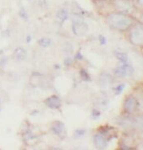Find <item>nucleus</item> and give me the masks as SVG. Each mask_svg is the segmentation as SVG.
I'll use <instances>...</instances> for the list:
<instances>
[{
  "instance_id": "nucleus-13",
  "label": "nucleus",
  "mask_w": 143,
  "mask_h": 150,
  "mask_svg": "<svg viewBox=\"0 0 143 150\" xmlns=\"http://www.w3.org/2000/svg\"><path fill=\"white\" fill-rule=\"evenodd\" d=\"M92 1H96V0H92Z\"/></svg>"
},
{
  "instance_id": "nucleus-3",
  "label": "nucleus",
  "mask_w": 143,
  "mask_h": 150,
  "mask_svg": "<svg viewBox=\"0 0 143 150\" xmlns=\"http://www.w3.org/2000/svg\"><path fill=\"white\" fill-rule=\"evenodd\" d=\"M113 11L122 12L128 15H132L136 9V5L133 3V0H110Z\"/></svg>"
},
{
  "instance_id": "nucleus-2",
  "label": "nucleus",
  "mask_w": 143,
  "mask_h": 150,
  "mask_svg": "<svg viewBox=\"0 0 143 150\" xmlns=\"http://www.w3.org/2000/svg\"><path fill=\"white\" fill-rule=\"evenodd\" d=\"M129 42L136 47L143 48V23L137 21L127 31Z\"/></svg>"
},
{
  "instance_id": "nucleus-7",
  "label": "nucleus",
  "mask_w": 143,
  "mask_h": 150,
  "mask_svg": "<svg viewBox=\"0 0 143 150\" xmlns=\"http://www.w3.org/2000/svg\"><path fill=\"white\" fill-rule=\"evenodd\" d=\"M132 128L138 132H143V113L137 114L132 119Z\"/></svg>"
},
{
  "instance_id": "nucleus-6",
  "label": "nucleus",
  "mask_w": 143,
  "mask_h": 150,
  "mask_svg": "<svg viewBox=\"0 0 143 150\" xmlns=\"http://www.w3.org/2000/svg\"><path fill=\"white\" fill-rule=\"evenodd\" d=\"M107 138L102 133H97L94 136V144L97 149H104L107 145Z\"/></svg>"
},
{
  "instance_id": "nucleus-12",
  "label": "nucleus",
  "mask_w": 143,
  "mask_h": 150,
  "mask_svg": "<svg viewBox=\"0 0 143 150\" xmlns=\"http://www.w3.org/2000/svg\"><path fill=\"white\" fill-rule=\"evenodd\" d=\"M141 148H142V149H143V142L141 143Z\"/></svg>"
},
{
  "instance_id": "nucleus-1",
  "label": "nucleus",
  "mask_w": 143,
  "mask_h": 150,
  "mask_svg": "<svg viewBox=\"0 0 143 150\" xmlns=\"http://www.w3.org/2000/svg\"><path fill=\"white\" fill-rule=\"evenodd\" d=\"M104 21L110 29L117 32H126L137 20L132 15L111 11L104 15Z\"/></svg>"
},
{
  "instance_id": "nucleus-10",
  "label": "nucleus",
  "mask_w": 143,
  "mask_h": 150,
  "mask_svg": "<svg viewBox=\"0 0 143 150\" xmlns=\"http://www.w3.org/2000/svg\"><path fill=\"white\" fill-rule=\"evenodd\" d=\"M135 5H136V6H137V7H139V8L142 9L143 10V0H136Z\"/></svg>"
},
{
  "instance_id": "nucleus-5",
  "label": "nucleus",
  "mask_w": 143,
  "mask_h": 150,
  "mask_svg": "<svg viewBox=\"0 0 143 150\" xmlns=\"http://www.w3.org/2000/svg\"><path fill=\"white\" fill-rule=\"evenodd\" d=\"M134 73V69L133 67L126 62H123L122 65L118 66L114 70V74L115 76L118 78H126L129 77Z\"/></svg>"
},
{
  "instance_id": "nucleus-11",
  "label": "nucleus",
  "mask_w": 143,
  "mask_h": 150,
  "mask_svg": "<svg viewBox=\"0 0 143 150\" xmlns=\"http://www.w3.org/2000/svg\"><path fill=\"white\" fill-rule=\"evenodd\" d=\"M138 22H140V23H143V11H142V14H141V15H140V18H139V19H138Z\"/></svg>"
},
{
  "instance_id": "nucleus-9",
  "label": "nucleus",
  "mask_w": 143,
  "mask_h": 150,
  "mask_svg": "<svg viewBox=\"0 0 143 150\" xmlns=\"http://www.w3.org/2000/svg\"><path fill=\"white\" fill-rule=\"evenodd\" d=\"M13 57L15 60L17 61H23L24 59H26V50L21 47H18L17 49L14 50V55Z\"/></svg>"
},
{
  "instance_id": "nucleus-8",
  "label": "nucleus",
  "mask_w": 143,
  "mask_h": 150,
  "mask_svg": "<svg viewBox=\"0 0 143 150\" xmlns=\"http://www.w3.org/2000/svg\"><path fill=\"white\" fill-rule=\"evenodd\" d=\"M45 104L48 107H50V108L57 109V108L60 106V99H59V98L56 97V96H51V97L48 98L45 101Z\"/></svg>"
},
{
  "instance_id": "nucleus-4",
  "label": "nucleus",
  "mask_w": 143,
  "mask_h": 150,
  "mask_svg": "<svg viewBox=\"0 0 143 150\" xmlns=\"http://www.w3.org/2000/svg\"><path fill=\"white\" fill-rule=\"evenodd\" d=\"M139 109V102L137 99L133 96H128L125 98L122 103V110L126 115H133L137 112Z\"/></svg>"
}]
</instances>
